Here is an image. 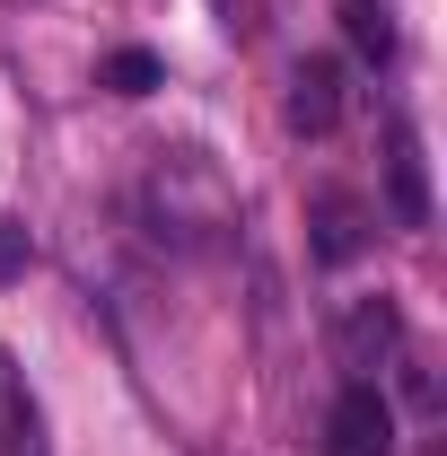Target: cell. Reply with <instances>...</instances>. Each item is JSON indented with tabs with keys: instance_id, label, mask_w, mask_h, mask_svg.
I'll list each match as a JSON object with an SVG mask.
<instances>
[{
	"instance_id": "30bf717a",
	"label": "cell",
	"mask_w": 447,
	"mask_h": 456,
	"mask_svg": "<svg viewBox=\"0 0 447 456\" xmlns=\"http://www.w3.org/2000/svg\"><path fill=\"white\" fill-rule=\"evenodd\" d=\"M27 264H36V237H27V220H9V211H0V289L27 281Z\"/></svg>"
},
{
	"instance_id": "8992f818",
	"label": "cell",
	"mask_w": 447,
	"mask_h": 456,
	"mask_svg": "<svg viewBox=\"0 0 447 456\" xmlns=\"http://www.w3.org/2000/svg\"><path fill=\"white\" fill-rule=\"evenodd\" d=\"M386 193H394V220L403 228L430 220V184H421V141H412V123H386Z\"/></svg>"
},
{
	"instance_id": "52a82bcc",
	"label": "cell",
	"mask_w": 447,
	"mask_h": 456,
	"mask_svg": "<svg viewBox=\"0 0 447 456\" xmlns=\"http://www.w3.org/2000/svg\"><path fill=\"white\" fill-rule=\"evenodd\" d=\"M307 228H316V255H325V264H351V255L369 246V202H351V193H316Z\"/></svg>"
},
{
	"instance_id": "6da1fadb",
	"label": "cell",
	"mask_w": 447,
	"mask_h": 456,
	"mask_svg": "<svg viewBox=\"0 0 447 456\" xmlns=\"http://www.w3.org/2000/svg\"><path fill=\"white\" fill-rule=\"evenodd\" d=\"M141 211H150V228L167 246L211 255V246H228V228H237V184H228V167L211 150H158L150 175H141Z\"/></svg>"
},
{
	"instance_id": "5b68a950",
	"label": "cell",
	"mask_w": 447,
	"mask_h": 456,
	"mask_svg": "<svg viewBox=\"0 0 447 456\" xmlns=\"http://www.w3.org/2000/svg\"><path fill=\"white\" fill-rule=\"evenodd\" d=\"M0 456H45V412L27 395V369L0 351Z\"/></svg>"
},
{
	"instance_id": "3957f363",
	"label": "cell",
	"mask_w": 447,
	"mask_h": 456,
	"mask_svg": "<svg viewBox=\"0 0 447 456\" xmlns=\"http://www.w3.org/2000/svg\"><path fill=\"white\" fill-rule=\"evenodd\" d=\"M325 456H394V403L378 387H342L325 421Z\"/></svg>"
},
{
	"instance_id": "7a4b0ae2",
	"label": "cell",
	"mask_w": 447,
	"mask_h": 456,
	"mask_svg": "<svg viewBox=\"0 0 447 456\" xmlns=\"http://www.w3.org/2000/svg\"><path fill=\"white\" fill-rule=\"evenodd\" d=\"M342 369H351V387H378V369H394V351H403V316H394V298H360L351 316H342Z\"/></svg>"
},
{
	"instance_id": "277c9868",
	"label": "cell",
	"mask_w": 447,
	"mask_h": 456,
	"mask_svg": "<svg viewBox=\"0 0 447 456\" xmlns=\"http://www.w3.org/2000/svg\"><path fill=\"white\" fill-rule=\"evenodd\" d=\"M342 123V61L334 53H307L298 70H289V132H334Z\"/></svg>"
},
{
	"instance_id": "9c48e42d",
	"label": "cell",
	"mask_w": 447,
	"mask_h": 456,
	"mask_svg": "<svg viewBox=\"0 0 447 456\" xmlns=\"http://www.w3.org/2000/svg\"><path fill=\"white\" fill-rule=\"evenodd\" d=\"M106 88H114V97H150V88H158V53H114L106 61Z\"/></svg>"
},
{
	"instance_id": "ba28073f",
	"label": "cell",
	"mask_w": 447,
	"mask_h": 456,
	"mask_svg": "<svg viewBox=\"0 0 447 456\" xmlns=\"http://www.w3.org/2000/svg\"><path fill=\"white\" fill-rule=\"evenodd\" d=\"M334 18L360 61H394V0H334Z\"/></svg>"
}]
</instances>
